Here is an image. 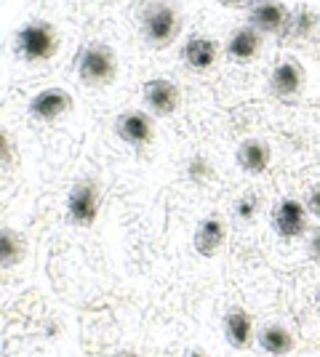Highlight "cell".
<instances>
[{
  "instance_id": "2e32d148",
  "label": "cell",
  "mask_w": 320,
  "mask_h": 357,
  "mask_svg": "<svg viewBox=\"0 0 320 357\" xmlns=\"http://www.w3.org/2000/svg\"><path fill=\"white\" fill-rule=\"evenodd\" d=\"M224 339L235 349H248L254 342V320L245 310H229L224 314Z\"/></svg>"
},
{
  "instance_id": "9a60e30c",
  "label": "cell",
  "mask_w": 320,
  "mask_h": 357,
  "mask_svg": "<svg viewBox=\"0 0 320 357\" xmlns=\"http://www.w3.org/2000/svg\"><path fill=\"white\" fill-rule=\"evenodd\" d=\"M224 243H227V224L222 216H216V213H208V216H203L195 227V232H192V248L198 256L203 259H213L216 253L224 248Z\"/></svg>"
},
{
  "instance_id": "52a82bcc",
  "label": "cell",
  "mask_w": 320,
  "mask_h": 357,
  "mask_svg": "<svg viewBox=\"0 0 320 357\" xmlns=\"http://www.w3.org/2000/svg\"><path fill=\"white\" fill-rule=\"evenodd\" d=\"M137 83L139 107H144L158 120L176 118L184 107V86L182 70L174 64V70H166V64H153V70H142Z\"/></svg>"
},
{
  "instance_id": "d4e9b609",
  "label": "cell",
  "mask_w": 320,
  "mask_h": 357,
  "mask_svg": "<svg viewBox=\"0 0 320 357\" xmlns=\"http://www.w3.org/2000/svg\"><path fill=\"white\" fill-rule=\"evenodd\" d=\"M312 51H315V54L320 56V38H318V43H315V48H312Z\"/></svg>"
},
{
  "instance_id": "4fadbf2b",
  "label": "cell",
  "mask_w": 320,
  "mask_h": 357,
  "mask_svg": "<svg viewBox=\"0 0 320 357\" xmlns=\"http://www.w3.org/2000/svg\"><path fill=\"white\" fill-rule=\"evenodd\" d=\"M320 38V0H302L283 45L289 48H315Z\"/></svg>"
},
{
  "instance_id": "30bf717a",
  "label": "cell",
  "mask_w": 320,
  "mask_h": 357,
  "mask_svg": "<svg viewBox=\"0 0 320 357\" xmlns=\"http://www.w3.org/2000/svg\"><path fill=\"white\" fill-rule=\"evenodd\" d=\"M112 131L125 147L144 149L150 147L158 136V118L150 115L144 107H125L112 120Z\"/></svg>"
},
{
  "instance_id": "ba28073f",
  "label": "cell",
  "mask_w": 320,
  "mask_h": 357,
  "mask_svg": "<svg viewBox=\"0 0 320 357\" xmlns=\"http://www.w3.org/2000/svg\"><path fill=\"white\" fill-rule=\"evenodd\" d=\"M75 107V89H70L67 83H40L27 96V118L40 126H54L70 118Z\"/></svg>"
},
{
  "instance_id": "44dd1931",
  "label": "cell",
  "mask_w": 320,
  "mask_h": 357,
  "mask_svg": "<svg viewBox=\"0 0 320 357\" xmlns=\"http://www.w3.org/2000/svg\"><path fill=\"white\" fill-rule=\"evenodd\" d=\"M184 174H187L190 181L203 184V181L213 178V165L206 155H190V158H187V163H184Z\"/></svg>"
},
{
  "instance_id": "7c38bea8",
  "label": "cell",
  "mask_w": 320,
  "mask_h": 357,
  "mask_svg": "<svg viewBox=\"0 0 320 357\" xmlns=\"http://www.w3.org/2000/svg\"><path fill=\"white\" fill-rule=\"evenodd\" d=\"M64 211H67V219L75 227H93L99 219V211H102V192H99V184L91 178H77L75 184L70 187L67 200H64Z\"/></svg>"
},
{
  "instance_id": "5bb4252c",
  "label": "cell",
  "mask_w": 320,
  "mask_h": 357,
  "mask_svg": "<svg viewBox=\"0 0 320 357\" xmlns=\"http://www.w3.org/2000/svg\"><path fill=\"white\" fill-rule=\"evenodd\" d=\"M235 165L243 171L245 176H264L273 165V149L259 136H245L235 147Z\"/></svg>"
},
{
  "instance_id": "277c9868",
  "label": "cell",
  "mask_w": 320,
  "mask_h": 357,
  "mask_svg": "<svg viewBox=\"0 0 320 357\" xmlns=\"http://www.w3.org/2000/svg\"><path fill=\"white\" fill-rule=\"evenodd\" d=\"M174 64L187 77L208 80L224 73V27L200 19L174 54Z\"/></svg>"
},
{
  "instance_id": "6da1fadb",
  "label": "cell",
  "mask_w": 320,
  "mask_h": 357,
  "mask_svg": "<svg viewBox=\"0 0 320 357\" xmlns=\"http://www.w3.org/2000/svg\"><path fill=\"white\" fill-rule=\"evenodd\" d=\"M89 16L77 0H3V70L6 80L24 75L43 80L67 73Z\"/></svg>"
},
{
  "instance_id": "ffe728a7",
  "label": "cell",
  "mask_w": 320,
  "mask_h": 357,
  "mask_svg": "<svg viewBox=\"0 0 320 357\" xmlns=\"http://www.w3.org/2000/svg\"><path fill=\"white\" fill-rule=\"evenodd\" d=\"M259 211H261V197L254 190H245L235 203H232V216L238 219V222H254L257 216H259Z\"/></svg>"
},
{
  "instance_id": "603a6c76",
  "label": "cell",
  "mask_w": 320,
  "mask_h": 357,
  "mask_svg": "<svg viewBox=\"0 0 320 357\" xmlns=\"http://www.w3.org/2000/svg\"><path fill=\"white\" fill-rule=\"evenodd\" d=\"M305 206H307V211H310V216L320 222V181H318V184H312V187L307 190Z\"/></svg>"
},
{
  "instance_id": "7402d4cb",
  "label": "cell",
  "mask_w": 320,
  "mask_h": 357,
  "mask_svg": "<svg viewBox=\"0 0 320 357\" xmlns=\"http://www.w3.org/2000/svg\"><path fill=\"white\" fill-rule=\"evenodd\" d=\"M305 245H307V256H310L312 261H318V264H320V224H315V227L307 232Z\"/></svg>"
},
{
  "instance_id": "ac0fdd59",
  "label": "cell",
  "mask_w": 320,
  "mask_h": 357,
  "mask_svg": "<svg viewBox=\"0 0 320 357\" xmlns=\"http://www.w3.org/2000/svg\"><path fill=\"white\" fill-rule=\"evenodd\" d=\"M259 347L273 357H286L294 352V336L283 326H264L259 331Z\"/></svg>"
},
{
  "instance_id": "8fae6325",
  "label": "cell",
  "mask_w": 320,
  "mask_h": 357,
  "mask_svg": "<svg viewBox=\"0 0 320 357\" xmlns=\"http://www.w3.org/2000/svg\"><path fill=\"white\" fill-rule=\"evenodd\" d=\"M310 211H307L305 200H299V197H280L277 203L273 206L270 211V227H273V232L277 235L280 240H302L307 238V232L312 229L310 227Z\"/></svg>"
},
{
  "instance_id": "cb8c5ba5",
  "label": "cell",
  "mask_w": 320,
  "mask_h": 357,
  "mask_svg": "<svg viewBox=\"0 0 320 357\" xmlns=\"http://www.w3.org/2000/svg\"><path fill=\"white\" fill-rule=\"evenodd\" d=\"M187 357H208V355H206L203 349H190V355H187Z\"/></svg>"
},
{
  "instance_id": "7a4b0ae2",
  "label": "cell",
  "mask_w": 320,
  "mask_h": 357,
  "mask_svg": "<svg viewBox=\"0 0 320 357\" xmlns=\"http://www.w3.org/2000/svg\"><path fill=\"white\" fill-rule=\"evenodd\" d=\"M139 54L134 35L121 16H96L86 24L75 59L70 64V80L77 91L96 96L121 86L125 75L142 73L137 70Z\"/></svg>"
},
{
  "instance_id": "e0dca14e",
  "label": "cell",
  "mask_w": 320,
  "mask_h": 357,
  "mask_svg": "<svg viewBox=\"0 0 320 357\" xmlns=\"http://www.w3.org/2000/svg\"><path fill=\"white\" fill-rule=\"evenodd\" d=\"M251 0H200L203 6V19H208L213 24L227 27L232 22L243 19V11Z\"/></svg>"
},
{
  "instance_id": "8992f818",
  "label": "cell",
  "mask_w": 320,
  "mask_h": 357,
  "mask_svg": "<svg viewBox=\"0 0 320 357\" xmlns=\"http://www.w3.org/2000/svg\"><path fill=\"white\" fill-rule=\"evenodd\" d=\"M277 48H280L277 40L238 19L224 27V73H261L267 77Z\"/></svg>"
},
{
  "instance_id": "484cf974",
  "label": "cell",
  "mask_w": 320,
  "mask_h": 357,
  "mask_svg": "<svg viewBox=\"0 0 320 357\" xmlns=\"http://www.w3.org/2000/svg\"><path fill=\"white\" fill-rule=\"evenodd\" d=\"M115 357H137V355H131V352H121V355H115Z\"/></svg>"
},
{
  "instance_id": "3957f363",
  "label": "cell",
  "mask_w": 320,
  "mask_h": 357,
  "mask_svg": "<svg viewBox=\"0 0 320 357\" xmlns=\"http://www.w3.org/2000/svg\"><path fill=\"white\" fill-rule=\"evenodd\" d=\"M200 19V0H134L125 24L142 64H166Z\"/></svg>"
},
{
  "instance_id": "9c48e42d",
  "label": "cell",
  "mask_w": 320,
  "mask_h": 357,
  "mask_svg": "<svg viewBox=\"0 0 320 357\" xmlns=\"http://www.w3.org/2000/svg\"><path fill=\"white\" fill-rule=\"evenodd\" d=\"M299 3L302 0H251L243 11V22L283 45Z\"/></svg>"
},
{
  "instance_id": "5b68a950",
  "label": "cell",
  "mask_w": 320,
  "mask_h": 357,
  "mask_svg": "<svg viewBox=\"0 0 320 357\" xmlns=\"http://www.w3.org/2000/svg\"><path fill=\"white\" fill-rule=\"evenodd\" d=\"M318 61L312 48H289L280 45L264 77V93L280 105H299L310 91V64Z\"/></svg>"
},
{
  "instance_id": "d6986e66",
  "label": "cell",
  "mask_w": 320,
  "mask_h": 357,
  "mask_svg": "<svg viewBox=\"0 0 320 357\" xmlns=\"http://www.w3.org/2000/svg\"><path fill=\"white\" fill-rule=\"evenodd\" d=\"M22 253H24V238L16 232L14 227H3L0 229V264L3 269H11L22 261Z\"/></svg>"
}]
</instances>
